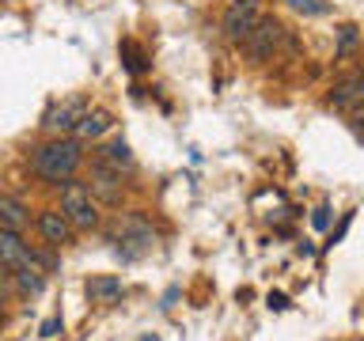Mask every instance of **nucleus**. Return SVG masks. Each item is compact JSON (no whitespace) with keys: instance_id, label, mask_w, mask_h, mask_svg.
<instances>
[{"instance_id":"4be33fe9","label":"nucleus","mask_w":364,"mask_h":341,"mask_svg":"<svg viewBox=\"0 0 364 341\" xmlns=\"http://www.w3.org/2000/svg\"><path fill=\"white\" fill-rule=\"evenodd\" d=\"M269 307H273V311H284V307H289V300L277 292V296H269Z\"/></svg>"},{"instance_id":"5701e85b","label":"nucleus","mask_w":364,"mask_h":341,"mask_svg":"<svg viewBox=\"0 0 364 341\" xmlns=\"http://www.w3.org/2000/svg\"><path fill=\"white\" fill-rule=\"evenodd\" d=\"M353 129H357V141H360V144H364V110H360V114H357V125H353Z\"/></svg>"},{"instance_id":"dca6fc26","label":"nucleus","mask_w":364,"mask_h":341,"mask_svg":"<svg viewBox=\"0 0 364 341\" xmlns=\"http://www.w3.org/2000/svg\"><path fill=\"white\" fill-rule=\"evenodd\" d=\"M122 61H125V68H129V72H144V68H148L144 45L133 42V38H125V42H122Z\"/></svg>"},{"instance_id":"7ed1b4c3","label":"nucleus","mask_w":364,"mask_h":341,"mask_svg":"<svg viewBox=\"0 0 364 341\" xmlns=\"http://www.w3.org/2000/svg\"><path fill=\"white\" fill-rule=\"evenodd\" d=\"M114 243H118V254L122 258H141L152 250L156 243V235H152V227L144 224V216H136V212H125L118 227H114Z\"/></svg>"},{"instance_id":"6ab92c4d","label":"nucleus","mask_w":364,"mask_h":341,"mask_svg":"<svg viewBox=\"0 0 364 341\" xmlns=\"http://www.w3.org/2000/svg\"><path fill=\"white\" fill-rule=\"evenodd\" d=\"M57 330H61V318H46L38 334H42V337H57Z\"/></svg>"},{"instance_id":"6e6552de","label":"nucleus","mask_w":364,"mask_h":341,"mask_svg":"<svg viewBox=\"0 0 364 341\" xmlns=\"http://www.w3.org/2000/svg\"><path fill=\"white\" fill-rule=\"evenodd\" d=\"M330 107L341 114H360L364 110V72H349L330 87Z\"/></svg>"},{"instance_id":"9b49d317","label":"nucleus","mask_w":364,"mask_h":341,"mask_svg":"<svg viewBox=\"0 0 364 341\" xmlns=\"http://www.w3.org/2000/svg\"><path fill=\"white\" fill-rule=\"evenodd\" d=\"M84 292H87L91 303L107 307V303H118V300H122L125 284H122V277H114V273H99V277H91V281L84 284Z\"/></svg>"},{"instance_id":"f03ea898","label":"nucleus","mask_w":364,"mask_h":341,"mask_svg":"<svg viewBox=\"0 0 364 341\" xmlns=\"http://www.w3.org/2000/svg\"><path fill=\"white\" fill-rule=\"evenodd\" d=\"M57 209L68 216V224H73L76 232H95L99 227V201L91 197L87 182L68 178L61 186V205H57Z\"/></svg>"},{"instance_id":"0eeeda50","label":"nucleus","mask_w":364,"mask_h":341,"mask_svg":"<svg viewBox=\"0 0 364 341\" xmlns=\"http://www.w3.org/2000/svg\"><path fill=\"white\" fill-rule=\"evenodd\" d=\"M258 19H262L258 0H232V8L224 11V34H228L232 42L243 45V42H247V34L258 27Z\"/></svg>"},{"instance_id":"20e7f679","label":"nucleus","mask_w":364,"mask_h":341,"mask_svg":"<svg viewBox=\"0 0 364 341\" xmlns=\"http://www.w3.org/2000/svg\"><path fill=\"white\" fill-rule=\"evenodd\" d=\"M87 190H91V197H95L99 205L118 209V205L125 201V175H122L118 167L95 159V163H91V175H87Z\"/></svg>"},{"instance_id":"4468645a","label":"nucleus","mask_w":364,"mask_h":341,"mask_svg":"<svg viewBox=\"0 0 364 341\" xmlns=\"http://www.w3.org/2000/svg\"><path fill=\"white\" fill-rule=\"evenodd\" d=\"M95 159H102V163H110V167H118V170H133L136 167V159H133V152H129V144H125V141L102 144Z\"/></svg>"},{"instance_id":"9d476101","label":"nucleus","mask_w":364,"mask_h":341,"mask_svg":"<svg viewBox=\"0 0 364 341\" xmlns=\"http://www.w3.org/2000/svg\"><path fill=\"white\" fill-rule=\"evenodd\" d=\"M0 266H8L11 273L34 266L31 258V247L19 239V232H8V227H0Z\"/></svg>"},{"instance_id":"b1692460","label":"nucleus","mask_w":364,"mask_h":341,"mask_svg":"<svg viewBox=\"0 0 364 341\" xmlns=\"http://www.w3.org/2000/svg\"><path fill=\"white\" fill-rule=\"evenodd\" d=\"M0 318H4V296H0Z\"/></svg>"},{"instance_id":"aec40b11","label":"nucleus","mask_w":364,"mask_h":341,"mask_svg":"<svg viewBox=\"0 0 364 341\" xmlns=\"http://www.w3.org/2000/svg\"><path fill=\"white\" fill-rule=\"evenodd\" d=\"M11 284H16V281H11V269H8V266H0V296H8V292H11Z\"/></svg>"},{"instance_id":"412c9836","label":"nucleus","mask_w":364,"mask_h":341,"mask_svg":"<svg viewBox=\"0 0 364 341\" xmlns=\"http://www.w3.org/2000/svg\"><path fill=\"white\" fill-rule=\"evenodd\" d=\"M311 224H315V227H326V224H330V209H326V205H323V209H315Z\"/></svg>"},{"instance_id":"a211bd4d","label":"nucleus","mask_w":364,"mask_h":341,"mask_svg":"<svg viewBox=\"0 0 364 341\" xmlns=\"http://www.w3.org/2000/svg\"><path fill=\"white\" fill-rule=\"evenodd\" d=\"M289 4L296 8V11H304V16H326V4H318V0H289Z\"/></svg>"},{"instance_id":"39448f33","label":"nucleus","mask_w":364,"mask_h":341,"mask_svg":"<svg viewBox=\"0 0 364 341\" xmlns=\"http://www.w3.org/2000/svg\"><path fill=\"white\" fill-rule=\"evenodd\" d=\"M87 110V99L84 95H68V99H57L50 102V110L42 114V129L53 133V136H65V133H76L80 118Z\"/></svg>"},{"instance_id":"ddd939ff","label":"nucleus","mask_w":364,"mask_h":341,"mask_svg":"<svg viewBox=\"0 0 364 341\" xmlns=\"http://www.w3.org/2000/svg\"><path fill=\"white\" fill-rule=\"evenodd\" d=\"M31 224V212L27 205H23L19 197H8V193H0V227H8V232H27Z\"/></svg>"},{"instance_id":"f3484780","label":"nucleus","mask_w":364,"mask_h":341,"mask_svg":"<svg viewBox=\"0 0 364 341\" xmlns=\"http://www.w3.org/2000/svg\"><path fill=\"white\" fill-rule=\"evenodd\" d=\"M357 50H360V27H353V23L338 27V57H353Z\"/></svg>"},{"instance_id":"f257e3e1","label":"nucleus","mask_w":364,"mask_h":341,"mask_svg":"<svg viewBox=\"0 0 364 341\" xmlns=\"http://www.w3.org/2000/svg\"><path fill=\"white\" fill-rule=\"evenodd\" d=\"M80 163H84V144L76 136H53V141L34 148V156H31V170L42 182H53V186L73 178Z\"/></svg>"},{"instance_id":"1a4fd4ad","label":"nucleus","mask_w":364,"mask_h":341,"mask_svg":"<svg viewBox=\"0 0 364 341\" xmlns=\"http://www.w3.org/2000/svg\"><path fill=\"white\" fill-rule=\"evenodd\" d=\"M38 235H42V243L50 247V250H61V247L73 243L76 227L68 224V216L61 209H42L38 212Z\"/></svg>"},{"instance_id":"f8f14e48","label":"nucleus","mask_w":364,"mask_h":341,"mask_svg":"<svg viewBox=\"0 0 364 341\" xmlns=\"http://www.w3.org/2000/svg\"><path fill=\"white\" fill-rule=\"evenodd\" d=\"M110 129H114L110 110L87 107V110H84V118H80V125H76V141H99V136H102V133H110Z\"/></svg>"},{"instance_id":"423d86ee","label":"nucleus","mask_w":364,"mask_h":341,"mask_svg":"<svg viewBox=\"0 0 364 341\" xmlns=\"http://www.w3.org/2000/svg\"><path fill=\"white\" fill-rule=\"evenodd\" d=\"M284 31L277 19H269V16H262L258 19V27L247 34V42H243V50H247V57L255 65H262V61H269L273 53H277V45H281V38H284Z\"/></svg>"},{"instance_id":"2eb2a0df","label":"nucleus","mask_w":364,"mask_h":341,"mask_svg":"<svg viewBox=\"0 0 364 341\" xmlns=\"http://www.w3.org/2000/svg\"><path fill=\"white\" fill-rule=\"evenodd\" d=\"M11 281L19 284V292H31V296H38L46 288V273L38 266H27V269H19V273H11Z\"/></svg>"}]
</instances>
